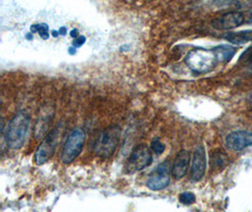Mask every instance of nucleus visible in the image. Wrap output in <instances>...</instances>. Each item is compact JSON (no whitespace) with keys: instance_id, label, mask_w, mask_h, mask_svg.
Listing matches in <instances>:
<instances>
[{"instance_id":"nucleus-3","label":"nucleus","mask_w":252,"mask_h":212,"mask_svg":"<svg viewBox=\"0 0 252 212\" xmlns=\"http://www.w3.org/2000/svg\"><path fill=\"white\" fill-rule=\"evenodd\" d=\"M218 61L214 50L197 48L191 51L186 58L185 63L192 71L197 74H203L216 67Z\"/></svg>"},{"instance_id":"nucleus-21","label":"nucleus","mask_w":252,"mask_h":212,"mask_svg":"<svg viewBox=\"0 0 252 212\" xmlns=\"http://www.w3.org/2000/svg\"><path fill=\"white\" fill-rule=\"evenodd\" d=\"M59 33H60V35H62V36H65L66 33H67V31H66V29H65L64 27L61 28V29H60V30H59Z\"/></svg>"},{"instance_id":"nucleus-4","label":"nucleus","mask_w":252,"mask_h":212,"mask_svg":"<svg viewBox=\"0 0 252 212\" xmlns=\"http://www.w3.org/2000/svg\"><path fill=\"white\" fill-rule=\"evenodd\" d=\"M85 132L82 128L78 127L71 131L66 142L63 145L62 152V161L64 164L72 163L78 156H80L83 145L85 143Z\"/></svg>"},{"instance_id":"nucleus-19","label":"nucleus","mask_w":252,"mask_h":212,"mask_svg":"<svg viewBox=\"0 0 252 212\" xmlns=\"http://www.w3.org/2000/svg\"><path fill=\"white\" fill-rule=\"evenodd\" d=\"M237 0H214V3L218 7H226L233 4Z\"/></svg>"},{"instance_id":"nucleus-2","label":"nucleus","mask_w":252,"mask_h":212,"mask_svg":"<svg viewBox=\"0 0 252 212\" xmlns=\"http://www.w3.org/2000/svg\"><path fill=\"white\" fill-rule=\"evenodd\" d=\"M121 128L117 124H113L105 128L94 142V151L95 155L102 158L113 156L119 144Z\"/></svg>"},{"instance_id":"nucleus-17","label":"nucleus","mask_w":252,"mask_h":212,"mask_svg":"<svg viewBox=\"0 0 252 212\" xmlns=\"http://www.w3.org/2000/svg\"><path fill=\"white\" fill-rule=\"evenodd\" d=\"M180 202L184 205H192L193 203L195 202V194L193 192H189V191H185L180 194Z\"/></svg>"},{"instance_id":"nucleus-8","label":"nucleus","mask_w":252,"mask_h":212,"mask_svg":"<svg viewBox=\"0 0 252 212\" xmlns=\"http://www.w3.org/2000/svg\"><path fill=\"white\" fill-rule=\"evenodd\" d=\"M245 23V15L239 11H229L215 20L212 26L218 30H230L239 28Z\"/></svg>"},{"instance_id":"nucleus-23","label":"nucleus","mask_w":252,"mask_h":212,"mask_svg":"<svg viewBox=\"0 0 252 212\" xmlns=\"http://www.w3.org/2000/svg\"><path fill=\"white\" fill-rule=\"evenodd\" d=\"M69 53H70L71 55H74V54L76 53V47H74V46H73V47H70V48H69Z\"/></svg>"},{"instance_id":"nucleus-18","label":"nucleus","mask_w":252,"mask_h":212,"mask_svg":"<svg viewBox=\"0 0 252 212\" xmlns=\"http://www.w3.org/2000/svg\"><path fill=\"white\" fill-rule=\"evenodd\" d=\"M151 149L155 154L161 155L165 150V145H163L162 143H160L159 140L155 139L151 142Z\"/></svg>"},{"instance_id":"nucleus-24","label":"nucleus","mask_w":252,"mask_h":212,"mask_svg":"<svg viewBox=\"0 0 252 212\" xmlns=\"http://www.w3.org/2000/svg\"><path fill=\"white\" fill-rule=\"evenodd\" d=\"M52 35H53V37H55V38H57L58 36L60 35V33L58 32V31H56V30H53L52 31Z\"/></svg>"},{"instance_id":"nucleus-14","label":"nucleus","mask_w":252,"mask_h":212,"mask_svg":"<svg viewBox=\"0 0 252 212\" xmlns=\"http://www.w3.org/2000/svg\"><path fill=\"white\" fill-rule=\"evenodd\" d=\"M213 50L217 56L218 62L219 61L228 62L236 53V49L233 46H229V45H218L214 47Z\"/></svg>"},{"instance_id":"nucleus-16","label":"nucleus","mask_w":252,"mask_h":212,"mask_svg":"<svg viewBox=\"0 0 252 212\" xmlns=\"http://www.w3.org/2000/svg\"><path fill=\"white\" fill-rule=\"evenodd\" d=\"M48 26L43 23V24H36L32 25L31 28L32 32H38L40 37L44 40H47L49 38V34H48Z\"/></svg>"},{"instance_id":"nucleus-11","label":"nucleus","mask_w":252,"mask_h":212,"mask_svg":"<svg viewBox=\"0 0 252 212\" xmlns=\"http://www.w3.org/2000/svg\"><path fill=\"white\" fill-rule=\"evenodd\" d=\"M54 118V111L51 107L46 106L41 109V112L39 114V118L34 126V138L36 140H40L45 137L46 131L49 128L51 121Z\"/></svg>"},{"instance_id":"nucleus-20","label":"nucleus","mask_w":252,"mask_h":212,"mask_svg":"<svg viewBox=\"0 0 252 212\" xmlns=\"http://www.w3.org/2000/svg\"><path fill=\"white\" fill-rule=\"evenodd\" d=\"M86 42V38L84 36H80L75 38L74 42H73V46L74 47H80L81 45H83Z\"/></svg>"},{"instance_id":"nucleus-6","label":"nucleus","mask_w":252,"mask_h":212,"mask_svg":"<svg viewBox=\"0 0 252 212\" xmlns=\"http://www.w3.org/2000/svg\"><path fill=\"white\" fill-rule=\"evenodd\" d=\"M151 163L152 156L150 149L147 145H138L128 156L126 165V172L128 174H134L148 167Z\"/></svg>"},{"instance_id":"nucleus-22","label":"nucleus","mask_w":252,"mask_h":212,"mask_svg":"<svg viewBox=\"0 0 252 212\" xmlns=\"http://www.w3.org/2000/svg\"><path fill=\"white\" fill-rule=\"evenodd\" d=\"M79 35V31L77 30H73L71 32H70V36L73 37V38H77Z\"/></svg>"},{"instance_id":"nucleus-12","label":"nucleus","mask_w":252,"mask_h":212,"mask_svg":"<svg viewBox=\"0 0 252 212\" xmlns=\"http://www.w3.org/2000/svg\"><path fill=\"white\" fill-rule=\"evenodd\" d=\"M191 155L187 150H181L174 159L172 167L173 178L177 180L184 178L188 172Z\"/></svg>"},{"instance_id":"nucleus-15","label":"nucleus","mask_w":252,"mask_h":212,"mask_svg":"<svg viewBox=\"0 0 252 212\" xmlns=\"http://www.w3.org/2000/svg\"><path fill=\"white\" fill-rule=\"evenodd\" d=\"M228 163V156L221 151H216L211 156V166L213 169H222Z\"/></svg>"},{"instance_id":"nucleus-10","label":"nucleus","mask_w":252,"mask_h":212,"mask_svg":"<svg viewBox=\"0 0 252 212\" xmlns=\"http://www.w3.org/2000/svg\"><path fill=\"white\" fill-rule=\"evenodd\" d=\"M226 145L230 150L239 151L252 145V133L246 130H238L226 137Z\"/></svg>"},{"instance_id":"nucleus-5","label":"nucleus","mask_w":252,"mask_h":212,"mask_svg":"<svg viewBox=\"0 0 252 212\" xmlns=\"http://www.w3.org/2000/svg\"><path fill=\"white\" fill-rule=\"evenodd\" d=\"M61 133L60 124L53 128L48 134L46 135L43 142L38 146L35 152L34 160L37 165H43L53 156L57 148L59 138Z\"/></svg>"},{"instance_id":"nucleus-9","label":"nucleus","mask_w":252,"mask_h":212,"mask_svg":"<svg viewBox=\"0 0 252 212\" xmlns=\"http://www.w3.org/2000/svg\"><path fill=\"white\" fill-rule=\"evenodd\" d=\"M206 171V152L205 147L198 145L195 147L191 166V179L197 182L204 177Z\"/></svg>"},{"instance_id":"nucleus-1","label":"nucleus","mask_w":252,"mask_h":212,"mask_svg":"<svg viewBox=\"0 0 252 212\" xmlns=\"http://www.w3.org/2000/svg\"><path fill=\"white\" fill-rule=\"evenodd\" d=\"M31 126V116L25 112H17L7 126L6 143L12 149H20L26 143Z\"/></svg>"},{"instance_id":"nucleus-13","label":"nucleus","mask_w":252,"mask_h":212,"mask_svg":"<svg viewBox=\"0 0 252 212\" xmlns=\"http://www.w3.org/2000/svg\"><path fill=\"white\" fill-rule=\"evenodd\" d=\"M224 37L233 45H244L252 41V30H245L238 32H229Z\"/></svg>"},{"instance_id":"nucleus-7","label":"nucleus","mask_w":252,"mask_h":212,"mask_svg":"<svg viewBox=\"0 0 252 212\" xmlns=\"http://www.w3.org/2000/svg\"><path fill=\"white\" fill-rule=\"evenodd\" d=\"M172 174L171 164L168 160H164L149 175L147 180L148 188L152 190L165 189L170 183V175Z\"/></svg>"}]
</instances>
